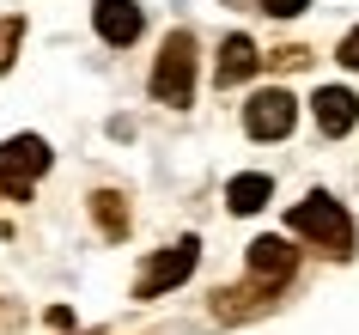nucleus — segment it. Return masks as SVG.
Returning a JSON list of instances; mask_svg holds the SVG:
<instances>
[{"label": "nucleus", "instance_id": "obj_1", "mask_svg": "<svg viewBox=\"0 0 359 335\" xmlns=\"http://www.w3.org/2000/svg\"><path fill=\"white\" fill-rule=\"evenodd\" d=\"M286 225H292L299 238H311L323 256H335V262L353 256V220H347V207H341L335 195H323V189H311V195L286 214Z\"/></svg>", "mask_w": 359, "mask_h": 335}, {"label": "nucleus", "instance_id": "obj_2", "mask_svg": "<svg viewBox=\"0 0 359 335\" xmlns=\"http://www.w3.org/2000/svg\"><path fill=\"white\" fill-rule=\"evenodd\" d=\"M152 98L170 104V110H189L195 98V37L189 31H170L158 61H152Z\"/></svg>", "mask_w": 359, "mask_h": 335}, {"label": "nucleus", "instance_id": "obj_3", "mask_svg": "<svg viewBox=\"0 0 359 335\" xmlns=\"http://www.w3.org/2000/svg\"><path fill=\"white\" fill-rule=\"evenodd\" d=\"M49 165H55V152H49L43 134H13V140H0V189H6L13 202H25L31 183H37Z\"/></svg>", "mask_w": 359, "mask_h": 335}, {"label": "nucleus", "instance_id": "obj_4", "mask_svg": "<svg viewBox=\"0 0 359 335\" xmlns=\"http://www.w3.org/2000/svg\"><path fill=\"white\" fill-rule=\"evenodd\" d=\"M292 122H299V98L286 92V86L250 92V104H244V134H250V140H286Z\"/></svg>", "mask_w": 359, "mask_h": 335}, {"label": "nucleus", "instance_id": "obj_5", "mask_svg": "<svg viewBox=\"0 0 359 335\" xmlns=\"http://www.w3.org/2000/svg\"><path fill=\"white\" fill-rule=\"evenodd\" d=\"M195 262H201V244H195V238H177L170 250H158V256L140 268L134 298H158V293H170V287H183V280L195 275Z\"/></svg>", "mask_w": 359, "mask_h": 335}, {"label": "nucleus", "instance_id": "obj_6", "mask_svg": "<svg viewBox=\"0 0 359 335\" xmlns=\"http://www.w3.org/2000/svg\"><path fill=\"white\" fill-rule=\"evenodd\" d=\"M292 268H299V250L286 238H256L250 244V280H256V287L274 293L280 280H292Z\"/></svg>", "mask_w": 359, "mask_h": 335}, {"label": "nucleus", "instance_id": "obj_7", "mask_svg": "<svg viewBox=\"0 0 359 335\" xmlns=\"http://www.w3.org/2000/svg\"><path fill=\"white\" fill-rule=\"evenodd\" d=\"M92 25H97V37H104V43L128 49V43L140 37V25H147V13H140L134 0H97V6H92Z\"/></svg>", "mask_w": 359, "mask_h": 335}, {"label": "nucleus", "instance_id": "obj_8", "mask_svg": "<svg viewBox=\"0 0 359 335\" xmlns=\"http://www.w3.org/2000/svg\"><path fill=\"white\" fill-rule=\"evenodd\" d=\"M311 110H317V129L329 134V140H341V134H347V129L359 122V98L347 92V86H323Z\"/></svg>", "mask_w": 359, "mask_h": 335}, {"label": "nucleus", "instance_id": "obj_9", "mask_svg": "<svg viewBox=\"0 0 359 335\" xmlns=\"http://www.w3.org/2000/svg\"><path fill=\"white\" fill-rule=\"evenodd\" d=\"M256 67H262L256 43H250L244 31H231V37L219 43V67H213V79H219V86H238V79H250Z\"/></svg>", "mask_w": 359, "mask_h": 335}, {"label": "nucleus", "instance_id": "obj_10", "mask_svg": "<svg viewBox=\"0 0 359 335\" xmlns=\"http://www.w3.org/2000/svg\"><path fill=\"white\" fill-rule=\"evenodd\" d=\"M268 195H274V177H262V171H244V177L226 183L231 214H256V207H268Z\"/></svg>", "mask_w": 359, "mask_h": 335}, {"label": "nucleus", "instance_id": "obj_11", "mask_svg": "<svg viewBox=\"0 0 359 335\" xmlns=\"http://www.w3.org/2000/svg\"><path fill=\"white\" fill-rule=\"evenodd\" d=\"M92 214H97V225H104V238H122V232H128V207H122L116 189H97V195H92Z\"/></svg>", "mask_w": 359, "mask_h": 335}, {"label": "nucleus", "instance_id": "obj_12", "mask_svg": "<svg viewBox=\"0 0 359 335\" xmlns=\"http://www.w3.org/2000/svg\"><path fill=\"white\" fill-rule=\"evenodd\" d=\"M19 37H25V19H0V67L13 61V49H19Z\"/></svg>", "mask_w": 359, "mask_h": 335}, {"label": "nucleus", "instance_id": "obj_13", "mask_svg": "<svg viewBox=\"0 0 359 335\" xmlns=\"http://www.w3.org/2000/svg\"><path fill=\"white\" fill-rule=\"evenodd\" d=\"M304 6H311V0H262V13H274V19H299Z\"/></svg>", "mask_w": 359, "mask_h": 335}, {"label": "nucleus", "instance_id": "obj_14", "mask_svg": "<svg viewBox=\"0 0 359 335\" xmlns=\"http://www.w3.org/2000/svg\"><path fill=\"white\" fill-rule=\"evenodd\" d=\"M335 55H341V67H353V74H359V31H347V37H341Z\"/></svg>", "mask_w": 359, "mask_h": 335}]
</instances>
